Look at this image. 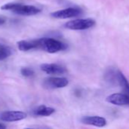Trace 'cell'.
<instances>
[{
    "mask_svg": "<svg viewBox=\"0 0 129 129\" xmlns=\"http://www.w3.org/2000/svg\"><path fill=\"white\" fill-rule=\"evenodd\" d=\"M38 42L39 48L51 54H54L67 48L66 44L52 38H42L38 39Z\"/></svg>",
    "mask_w": 129,
    "mask_h": 129,
    "instance_id": "cell-1",
    "label": "cell"
},
{
    "mask_svg": "<svg viewBox=\"0 0 129 129\" xmlns=\"http://www.w3.org/2000/svg\"><path fill=\"white\" fill-rule=\"evenodd\" d=\"M96 24V21L92 18L77 19L68 21L65 23V27L72 30H84L93 27Z\"/></svg>",
    "mask_w": 129,
    "mask_h": 129,
    "instance_id": "cell-2",
    "label": "cell"
},
{
    "mask_svg": "<svg viewBox=\"0 0 129 129\" xmlns=\"http://www.w3.org/2000/svg\"><path fill=\"white\" fill-rule=\"evenodd\" d=\"M82 9L80 8H68L65 9L56 11L55 12L51 13V17L53 18L57 19H67V18H71L77 17L82 14Z\"/></svg>",
    "mask_w": 129,
    "mask_h": 129,
    "instance_id": "cell-3",
    "label": "cell"
},
{
    "mask_svg": "<svg viewBox=\"0 0 129 129\" xmlns=\"http://www.w3.org/2000/svg\"><path fill=\"white\" fill-rule=\"evenodd\" d=\"M68 80L64 77H49L43 80V86L47 89L61 88L67 86Z\"/></svg>",
    "mask_w": 129,
    "mask_h": 129,
    "instance_id": "cell-4",
    "label": "cell"
},
{
    "mask_svg": "<svg viewBox=\"0 0 129 129\" xmlns=\"http://www.w3.org/2000/svg\"><path fill=\"white\" fill-rule=\"evenodd\" d=\"M27 114L22 111H5L0 115V119L4 122H17L26 119Z\"/></svg>",
    "mask_w": 129,
    "mask_h": 129,
    "instance_id": "cell-5",
    "label": "cell"
},
{
    "mask_svg": "<svg viewBox=\"0 0 129 129\" xmlns=\"http://www.w3.org/2000/svg\"><path fill=\"white\" fill-rule=\"evenodd\" d=\"M108 103L116 106H126L129 105V96L125 94H113L108 96L106 99Z\"/></svg>",
    "mask_w": 129,
    "mask_h": 129,
    "instance_id": "cell-6",
    "label": "cell"
},
{
    "mask_svg": "<svg viewBox=\"0 0 129 129\" xmlns=\"http://www.w3.org/2000/svg\"><path fill=\"white\" fill-rule=\"evenodd\" d=\"M40 69L47 74L61 75L66 73L65 67L56 63H43L40 66Z\"/></svg>",
    "mask_w": 129,
    "mask_h": 129,
    "instance_id": "cell-7",
    "label": "cell"
},
{
    "mask_svg": "<svg viewBox=\"0 0 129 129\" xmlns=\"http://www.w3.org/2000/svg\"><path fill=\"white\" fill-rule=\"evenodd\" d=\"M12 11L19 15L30 16L39 14L41 12V9L33 5H23L21 4L17 8L12 10Z\"/></svg>",
    "mask_w": 129,
    "mask_h": 129,
    "instance_id": "cell-8",
    "label": "cell"
},
{
    "mask_svg": "<svg viewBox=\"0 0 129 129\" xmlns=\"http://www.w3.org/2000/svg\"><path fill=\"white\" fill-rule=\"evenodd\" d=\"M81 122L83 124L94 125L96 127H104L106 125V120L101 116H84L81 119Z\"/></svg>",
    "mask_w": 129,
    "mask_h": 129,
    "instance_id": "cell-9",
    "label": "cell"
},
{
    "mask_svg": "<svg viewBox=\"0 0 129 129\" xmlns=\"http://www.w3.org/2000/svg\"><path fill=\"white\" fill-rule=\"evenodd\" d=\"M17 47L18 49L21 51H27L31 49L39 48V42L37 40H32V41H19L17 42Z\"/></svg>",
    "mask_w": 129,
    "mask_h": 129,
    "instance_id": "cell-10",
    "label": "cell"
},
{
    "mask_svg": "<svg viewBox=\"0 0 129 129\" xmlns=\"http://www.w3.org/2000/svg\"><path fill=\"white\" fill-rule=\"evenodd\" d=\"M116 82L120 85L124 93L129 96V82L120 70L116 71Z\"/></svg>",
    "mask_w": 129,
    "mask_h": 129,
    "instance_id": "cell-11",
    "label": "cell"
},
{
    "mask_svg": "<svg viewBox=\"0 0 129 129\" xmlns=\"http://www.w3.org/2000/svg\"><path fill=\"white\" fill-rule=\"evenodd\" d=\"M55 111L56 110L54 108L42 105V106L38 107L33 111V114L35 116H51L52 113H54Z\"/></svg>",
    "mask_w": 129,
    "mask_h": 129,
    "instance_id": "cell-12",
    "label": "cell"
},
{
    "mask_svg": "<svg viewBox=\"0 0 129 129\" xmlns=\"http://www.w3.org/2000/svg\"><path fill=\"white\" fill-rule=\"evenodd\" d=\"M11 55V49L7 46H0V60H5Z\"/></svg>",
    "mask_w": 129,
    "mask_h": 129,
    "instance_id": "cell-13",
    "label": "cell"
},
{
    "mask_svg": "<svg viewBox=\"0 0 129 129\" xmlns=\"http://www.w3.org/2000/svg\"><path fill=\"white\" fill-rule=\"evenodd\" d=\"M21 73L24 77H30L34 74V71L28 67H23L21 70Z\"/></svg>",
    "mask_w": 129,
    "mask_h": 129,
    "instance_id": "cell-14",
    "label": "cell"
},
{
    "mask_svg": "<svg viewBox=\"0 0 129 129\" xmlns=\"http://www.w3.org/2000/svg\"><path fill=\"white\" fill-rule=\"evenodd\" d=\"M21 4L19 3H8V4H5L4 5H2L1 7V9L2 10H14L16 8H17Z\"/></svg>",
    "mask_w": 129,
    "mask_h": 129,
    "instance_id": "cell-15",
    "label": "cell"
},
{
    "mask_svg": "<svg viewBox=\"0 0 129 129\" xmlns=\"http://www.w3.org/2000/svg\"><path fill=\"white\" fill-rule=\"evenodd\" d=\"M5 23V19L3 18V17H0V26L3 25Z\"/></svg>",
    "mask_w": 129,
    "mask_h": 129,
    "instance_id": "cell-16",
    "label": "cell"
},
{
    "mask_svg": "<svg viewBox=\"0 0 129 129\" xmlns=\"http://www.w3.org/2000/svg\"><path fill=\"white\" fill-rule=\"evenodd\" d=\"M5 128H6L5 125H2V124L0 123V129H5Z\"/></svg>",
    "mask_w": 129,
    "mask_h": 129,
    "instance_id": "cell-17",
    "label": "cell"
},
{
    "mask_svg": "<svg viewBox=\"0 0 129 129\" xmlns=\"http://www.w3.org/2000/svg\"><path fill=\"white\" fill-rule=\"evenodd\" d=\"M0 46H1V45H0Z\"/></svg>",
    "mask_w": 129,
    "mask_h": 129,
    "instance_id": "cell-18",
    "label": "cell"
}]
</instances>
